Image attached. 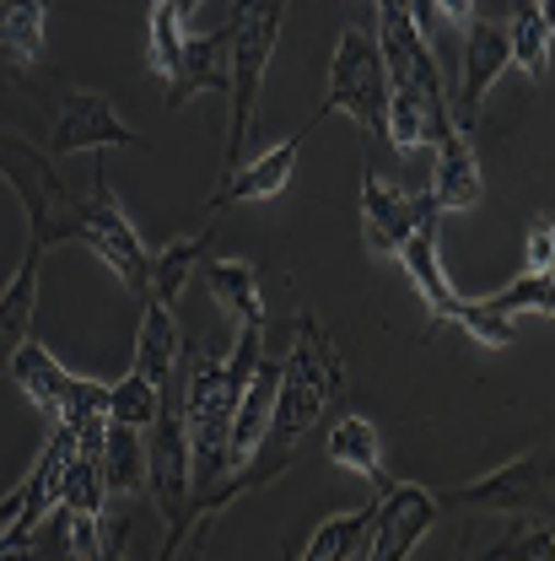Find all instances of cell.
<instances>
[{"mask_svg":"<svg viewBox=\"0 0 555 561\" xmlns=\"http://www.w3.org/2000/svg\"><path fill=\"white\" fill-rule=\"evenodd\" d=\"M372 38L389 76V151L437 146L453 130L442 66L431 55V38L420 33L411 0H372Z\"/></svg>","mask_w":555,"mask_h":561,"instance_id":"cell-1","label":"cell"},{"mask_svg":"<svg viewBox=\"0 0 555 561\" xmlns=\"http://www.w3.org/2000/svg\"><path fill=\"white\" fill-rule=\"evenodd\" d=\"M259 356H265V330H238V346L227 356L200 346L178 362V405H184L189 459H195V496L232 470L227 465V432H232L243 383L254 378Z\"/></svg>","mask_w":555,"mask_h":561,"instance_id":"cell-2","label":"cell"},{"mask_svg":"<svg viewBox=\"0 0 555 561\" xmlns=\"http://www.w3.org/2000/svg\"><path fill=\"white\" fill-rule=\"evenodd\" d=\"M346 394V362L335 335L302 313L297 319V341L280 362V389H276V411H270V432L259 448H280V454H297L308 443V432L324 421V411H335Z\"/></svg>","mask_w":555,"mask_h":561,"instance_id":"cell-3","label":"cell"},{"mask_svg":"<svg viewBox=\"0 0 555 561\" xmlns=\"http://www.w3.org/2000/svg\"><path fill=\"white\" fill-rule=\"evenodd\" d=\"M286 5L291 0H232V16H227L232 87H227V162H221V173H232L243 162V151H248L259 92H265V70H270V55H276Z\"/></svg>","mask_w":555,"mask_h":561,"instance_id":"cell-4","label":"cell"},{"mask_svg":"<svg viewBox=\"0 0 555 561\" xmlns=\"http://www.w3.org/2000/svg\"><path fill=\"white\" fill-rule=\"evenodd\" d=\"M0 179L16 190L22 216H27V249L33 254H49L55 243L76 238V210L81 195L70 190L55 168V157L33 140H22L16 130H0Z\"/></svg>","mask_w":555,"mask_h":561,"instance_id":"cell-5","label":"cell"},{"mask_svg":"<svg viewBox=\"0 0 555 561\" xmlns=\"http://www.w3.org/2000/svg\"><path fill=\"white\" fill-rule=\"evenodd\" d=\"M329 114H350L356 130L389 151V76H383V55H378V38L372 27H346L340 44H335V60H329V87L313 108V125H324Z\"/></svg>","mask_w":555,"mask_h":561,"instance_id":"cell-6","label":"cell"},{"mask_svg":"<svg viewBox=\"0 0 555 561\" xmlns=\"http://www.w3.org/2000/svg\"><path fill=\"white\" fill-rule=\"evenodd\" d=\"M76 238H81L114 276L125 280V291H130L136 302H146V291H151V254H146L136 221H130V210L119 206V195H114V184H108L103 168L92 173V190L81 195Z\"/></svg>","mask_w":555,"mask_h":561,"instance_id":"cell-7","label":"cell"},{"mask_svg":"<svg viewBox=\"0 0 555 561\" xmlns=\"http://www.w3.org/2000/svg\"><path fill=\"white\" fill-rule=\"evenodd\" d=\"M5 373L16 378V389L27 394V405L44 411L55 426H60V421H81V416H108V383L81 378V373L60 367V362L38 346L33 335L16 346V356H11Z\"/></svg>","mask_w":555,"mask_h":561,"instance_id":"cell-8","label":"cell"},{"mask_svg":"<svg viewBox=\"0 0 555 561\" xmlns=\"http://www.w3.org/2000/svg\"><path fill=\"white\" fill-rule=\"evenodd\" d=\"M551 448H529L518 459H507L501 470H490L481 481L459 491H442L437 502L448 507H481V513H512V518H551Z\"/></svg>","mask_w":555,"mask_h":561,"instance_id":"cell-9","label":"cell"},{"mask_svg":"<svg viewBox=\"0 0 555 561\" xmlns=\"http://www.w3.org/2000/svg\"><path fill=\"white\" fill-rule=\"evenodd\" d=\"M383 496L372 502V524H367V561H411L420 540L431 535L442 502L437 491L416 481H383Z\"/></svg>","mask_w":555,"mask_h":561,"instance_id":"cell-10","label":"cell"},{"mask_svg":"<svg viewBox=\"0 0 555 561\" xmlns=\"http://www.w3.org/2000/svg\"><path fill=\"white\" fill-rule=\"evenodd\" d=\"M103 146H130V151H140L146 140H140L136 125H125V114L114 108V98H103V92H66L44 151L60 162V157L103 151Z\"/></svg>","mask_w":555,"mask_h":561,"instance_id":"cell-11","label":"cell"},{"mask_svg":"<svg viewBox=\"0 0 555 561\" xmlns=\"http://www.w3.org/2000/svg\"><path fill=\"white\" fill-rule=\"evenodd\" d=\"M507 66H512V55H507V27H501L496 16H475V22L464 27V60H459V119H453V130H464V136H470V125L481 119L486 92L501 81V70Z\"/></svg>","mask_w":555,"mask_h":561,"instance_id":"cell-12","label":"cell"},{"mask_svg":"<svg viewBox=\"0 0 555 561\" xmlns=\"http://www.w3.org/2000/svg\"><path fill=\"white\" fill-rule=\"evenodd\" d=\"M420 221H437L431 195H416V190H405V184H389V179H378V173L361 179V227H367V243H372L378 254H394Z\"/></svg>","mask_w":555,"mask_h":561,"instance_id":"cell-13","label":"cell"},{"mask_svg":"<svg viewBox=\"0 0 555 561\" xmlns=\"http://www.w3.org/2000/svg\"><path fill=\"white\" fill-rule=\"evenodd\" d=\"M313 136V119L297 130L291 140H280L270 151H259V157H243L232 173H221V184H216V195H210V210L221 206H243V201H276L280 190L291 184V168H297V151H302V140Z\"/></svg>","mask_w":555,"mask_h":561,"instance_id":"cell-14","label":"cell"},{"mask_svg":"<svg viewBox=\"0 0 555 561\" xmlns=\"http://www.w3.org/2000/svg\"><path fill=\"white\" fill-rule=\"evenodd\" d=\"M442 221V216H437ZM437 221H420L416 232L394 249V260L405 265V276L416 286V297L426 302V313L437 319V324H459V313H464V297L453 291V280L442 276V254H437Z\"/></svg>","mask_w":555,"mask_h":561,"instance_id":"cell-15","label":"cell"},{"mask_svg":"<svg viewBox=\"0 0 555 561\" xmlns=\"http://www.w3.org/2000/svg\"><path fill=\"white\" fill-rule=\"evenodd\" d=\"M431 151H437V162H431V190L426 195H431L437 216L481 206V157H475L470 136L464 130H448Z\"/></svg>","mask_w":555,"mask_h":561,"instance_id":"cell-16","label":"cell"},{"mask_svg":"<svg viewBox=\"0 0 555 561\" xmlns=\"http://www.w3.org/2000/svg\"><path fill=\"white\" fill-rule=\"evenodd\" d=\"M227 87H232V66H227V27L221 33H206V38H184V49H178V66L167 76V108H184L189 98H200V92H221L227 98Z\"/></svg>","mask_w":555,"mask_h":561,"instance_id":"cell-17","label":"cell"},{"mask_svg":"<svg viewBox=\"0 0 555 561\" xmlns=\"http://www.w3.org/2000/svg\"><path fill=\"white\" fill-rule=\"evenodd\" d=\"M276 389H280V362L259 356L254 378L243 383V400H238V416H232V432H227V465H248L270 432V411H276Z\"/></svg>","mask_w":555,"mask_h":561,"instance_id":"cell-18","label":"cell"},{"mask_svg":"<svg viewBox=\"0 0 555 561\" xmlns=\"http://www.w3.org/2000/svg\"><path fill=\"white\" fill-rule=\"evenodd\" d=\"M200 280L210 286L216 308L232 319V330H265V286L248 260H206Z\"/></svg>","mask_w":555,"mask_h":561,"instance_id":"cell-19","label":"cell"},{"mask_svg":"<svg viewBox=\"0 0 555 561\" xmlns=\"http://www.w3.org/2000/svg\"><path fill=\"white\" fill-rule=\"evenodd\" d=\"M178 362H184V335H178V319L157 302H140V335H136V362L130 373L167 389L178 378Z\"/></svg>","mask_w":555,"mask_h":561,"instance_id":"cell-20","label":"cell"},{"mask_svg":"<svg viewBox=\"0 0 555 561\" xmlns=\"http://www.w3.org/2000/svg\"><path fill=\"white\" fill-rule=\"evenodd\" d=\"M49 0H0V70L22 76L44 60Z\"/></svg>","mask_w":555,"mask_h":561,"instance_id":"cell-21","label":"cell"},{"mask_svg":"<svg viewBox=\"0 0 555 561\" xmlns=\"http://www.w3.org/2000/svg\"><path fill=\"white\" fill-rule=\"evenodd\" d=\"M216 232H184V238H173V243H162L157 254H151V291H146V302H157V308H178L184 302V291H189V280L195 271L206 265V249Z\"/></svg>","mask_w":555,"mask_h":561,"instance_id":"cell-22","label":"cell"},{"mask_svg":"<svg viewBox=\"0 0 555 561\" xmlns=\"http://www.w3.org/2000/svg\"><path fill=\"white\" fill-rule=\"evenodd\" d=\"M507 27V55L534 87L551 81V0H512V22Z\"/></svg>","mask_w":555,"mask_h":561,"instance_id":"cell-23","label":"cell"},{"mask_svg":"<svg viewBox=\"0 0 555 561\" xmlns=\"http://www.w3.org/2000/svg\"><path fill=\"white\" fill-rule=\"evenodd\" d=\"M38 271H44V254H22V265H16V276L5 280V291H0V378H5V367H11V356L16 346L33 335V313H38Z\"/></svg>","mask_w":555,"mask_h":561,"instance_id":"cell-24","label":"cell"},{"mask_svg":"<svg viewBox=\"0 0 555 561\" xmlns=\"http://www.w3.org/2000/svg\"><path fill=\"white\" fill-rule=\"evenodd\" d=\"M324 454H329V465H340L350 476H361V481H372V486H383L389 481V470H383V443H378V426L367 416H340L329 426V443H324Z\"/></svg>","mask_w":555,"mask_h":561,"instance_id":"cell-25","label":"cell"},{"mask_svg":"<svg viewBox=\"0 0 555 561\" xmlns=\"http://www.w3.org/2000/svg\"><path fill=\"white\" fill-rule=\"evenodd\" d=\"M97 465H103V491L108 496H136V491H146V448H140L136 426L108 421Z\"/></svg>","mask_w":555,"mask_h":561,"instance_id":"cell-26","label":"cell"},{"mask_svg":"<svg viewBox=\"0 0 555 561\" xmlns=\"http://www.w3.org/2000/svg\"><path fill=\"white\" fill-rule=\"evenodd\" d=\"M367 524H372V507H346V513H329L308 540L297 561H356V551L367 546Z\"/></svg>","mask_w":555,"mask_h":561,"instance_id":"cell-27","label":"cell"},{"mask_svg":"<svg viewBox=\"0 0 555 561\" xmlns=\"http://www.w3.org/2000/svg\"><path fill=\"white\" fill-rule=\"evenodd\" d=\"M481 308L496 313V319H518V313H540V319H551L555 313V280L551 276H529V271H523L512 286H501V291L481 297Z\"/></svg>","mask_w":555,"mask_h":561,"instance_id":"cell-28","label":"cell"},{"mask_svg":"<svg viewBox=\"0 0 555 561\" xmlns=\"http://www.w3.org/2000/svg\"><path fill=\"white\" fill-rule=\"evenodd\" d=\"M470 561H555L551 518H518L486 557H470Z\"/></svg>","mask_w":555,"mask_h":561,"instance_id":"cell-29","label":"cell"},{"mask_svg":"<svg viewBox=\"0 0 555 561\" xmlns=\"http://www.w3.org/2000/svg\"><path fill=\"white\" fill-rule=\"evenodd\" d=\"M162 411V389L157 383H146V378H119V383H108V421H119V426H136L146 432L151 421Z\"/></svg>","mask_w":555,"mask_h":561,"instance_id":"cell-30","label":"cell"},{"mask_svg":"<svg viewBox=\"0 0 555 561\" xmlns=\"http://www.w3.org/2000/svg\"><path fill=\"white\" fill-rule=\"evenodd\" d=\"M184 38H189V27L173 16V5H167V0H151V11H146V49H151V70H157L162 81L178 66Z\"/></svg>","mask_w":555,"mask_h":561,"instance_id":"cell-31","label":"cell"},{"mask_svg":"<svg viewBox=\"0 0 555 561\" xmlns=\"http://www.w3.org/2000/svg\"><path fill=\"white\" fill-rule=\"evenodd\" d=\"M459 324L481 341V346L490 351H507L512 341H518V330H512V319H496V313H486L481 302H464V313H459Z\"/></svg>","mask_w":555,"mask_h":561,"instance_id":"cell-32","label":"cell"},{"mask_svg":"<svg viewBox=\"0 0 555 561\" xmlns=\"http://www.w3.org/2000/svg\"><path fill=\"white\" fill-rule=\"evenodd\" d=\"M551 265H555V227L551 216L540 210L529 221V276H551Z\"/></svg>","mask_w":555,"mask_h":561,"instance_id":"cell-33","label":"cell"},{"mask_svg":"<svg viewBox=\"0 0 555 561\" xmlns=\"http://www.w3.org/2000/svg\"><path fill=\"white\" fill-rule=\"evenodd\" d=\"M86 561H130L125 557V524H119V518H108V507H103V546H97Z\"/></svg>","mask_w":555,"mask_h":561,"instance_id":"cell-34","label":"cell"},{"mask_svg":"<svg viewBox=\"0 0 555 561\" xmlns=\"http://www.w3.org/2000/svg\"><path fill=\"white\" fill-rule=\"evenodd\" d=\"M431 5V16H442V22H459V27H470L481 11H475V0H426Z\"/></svg>","mask_w":555,"mask_h":561,"instance_id":"cell-35","label":"cell"},{"mask_svg":"<svg viewBox=\"0 0 555 561\" xmlns=\"http://www.w3.org/2000/svg\"><path fill=\"white\" fill-rule=\"evenodd\" d=\"M167 5H173V16H178L184 27H189V22H195V11H200V0H167Z\"/></svg>","mask_w":555,"mask_h":561,"instance_id":"cell-36","label":"cell"},{"mask_svg":"<svg viewBox=\"0 0 555 561\" xmlns=\"http://www.w3.org/2000/svg\"><path fill=\"white\" fill-rule=\"evenodd\" d=\"M0 561H38L33 546H11V551H0Z\"/></svg>","mask_w":555,"mask_h":561,"instance_id":"cell-37","label":"cell"},{"mask_svg":"<svg viewBox=\"0 0 555 561\" xmlns=\"http://www.w3.org/2000/svg\"><path fill=\"white\" fill-rule=\"evenodd\" d=\"M361 5H367V11H372V0H361Z\"/></svg>","mask_w":555,"mask_h":561,"instance_id":"cell-38","label":"cell"}]
</instances>
